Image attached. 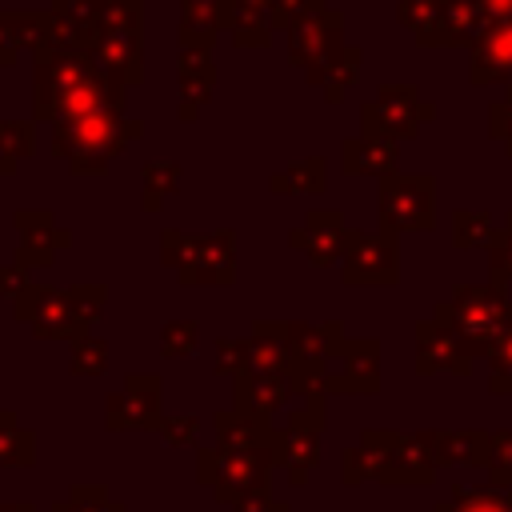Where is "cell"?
Returning <instances> with one entry per match:
<instances>
[{
	"label": "cell",
	"instance_id": "1",
	"mask_svg": "<svg viewBox=\"0 0 512 512\" xmlns=\"http://www.w3.org/2000/svg\"><path fill=\"white\" fill-rule=\"evenodd\" d=\"M104 304H108L104 284H72V288L32 284L12 308L16 320L32 324L36 340H76L80 332H92Z\"/></svg>",
	"mask_w": 512,
	"mask_h": 512
},
{
	"label": "cell",
	"instance_id": "2",
	"mask_svg": "<svg viewBox=\"0 0 512 512\" xmlns=\"http://www.w3.org/2000/svg\"><path fill=\"white\" fill-rule=\"evenodd\" d=\"M436 456L424 436L400 432H364L356 448L344 452V484L380 480V484H428Z\"/></svg>",
	"mask_w": 512,
	"mask_h": 512
},
{
	"label": "cell",
	"instance_id": "3",
	"mask_svg": "<svg viewBox=\"0 0 512 512\" xmlns=\"http://www.w3.org/2000/svg\"><path fill=\"white\" fill-rule=\"evenodd\" d=\"M136 136H140V120H124L120 108H104L60 120L52 136V156H64L76 176H92V172L100 176L108 172V160Z\"/></svg>",
	"mask_w": 512,
	"mask_h": 512
},
{
	"label": "cell",
	"instance_id": "4",
	"mask_svg": "<svg viewBox=\"0 0 512 512\" xmlns=\"http://www.w3.org/2000/svg\"><path fill=\"white\" fill-rule=\"evenodd\" d=\"M280 468L276 444L268 448H200L196 452V480L212 488L220 504H236L248 492L268 488V476Z\"/></svg>",
	"mask_w": 512,
	"mask_h": 512
},
{
	"label": "cell",
	"instance_id": "5",
	"mask_svg": "<svg viewBox=\"0 0 512 512\" xmlns=\"http://www.w3.org/2000/svg\"><path fill=\"white\" fill-rule=\"evenodd\" d=\"M436 320L464 344V348H488L512 332V304L500 288H456L452 300L436 308Z\"/></svg>",
	"mask_w": 512,
	"mask_h": 512
},
{
	"label": "cell",
	"instance_id": "6",
	"mask_svg": "<svg viewBox=\"0 0 512 512\" xmlns=\"http://www.w3.org/2000/svg\"><path fill=\"white\" fill-rule=\"evenodd\" d=\"M320 432H324V392L308 388L296 408H288V424L276 428V456L292 484H308V472L320 460Z\"/></svg>",
	"mask_w": 512,
	"mask_h": 512
},
{
	"label": "cell",
	"instance_id": "7",
	"mask_svg": "<svg viewBox=\"0 0 512 512\" xmlns=\"http://www.w3.org/2000/svg\"><path fill=\"white\" fill-rule=\"evenodd\" d=\"M164 420V380L156 372H132L104 400L108 432H156Z\"/></svg>",
	"mask_w": 512,
	"mask_h": 512
},
{
	"label": "cell",
	"instance_id": "8",
	"mask_svg": "<svg viewBox=\"0 0 512 512\" xmlns=\"http://www.w3.org/2000/svg\"><path fill=\"white\" fill-rule=\"evenodd\" d=\"M432 180L428 176H384L380 184V224L384 232H412L432 228Z\"/></svg>",
	"mask_w": 512,
	"mask_h": 512
},
{
	"label": "cell",
	"instance_id": "9",
	"mask_svg": "<svg viewBox=\"0 0 512 512\" xmlns=\"http://www.w3.org/2000/svg\"><path fill=\"white\" fill-rule=\"evenodd\" d=\"M176 280L188 284V288H200V284L228 288V284L236 280V232L224 228V232L192 236L188 264L176 272Z\"/></svg>",
	"mask_w": 512,
	"mask_h": 512
},
{
	"label": "cell",
	"instance_id": "10",
	"mask_svg": "<svg viewBox=\"0 0 512 512\" xmlns=\"http://www.w3.org/2000/svg\"><path fill=\"white\" fill-rule=\"evenodd\" d=\"M292 396H304V384L296 376V368H280V372H244L232 388V408L272 420L288 408Z\"/></svg>",
	"mask_w": 512,
	"mask_h": 512
},
{
	"label": "cell",
	"instance_id": "11",
	"mask_svg": "<svg viewBox=\"0 0 512 512\" xmlns=\"http://www.w3.org/2000/svg\"><path fill=\"white\" fill-rule=\"evenodd\" d=\"M16 232H20V244H16V264L20 268H48L64 248H72V232L64 224H56V216L48 208H20L16 216Z\"/></svg>",
	"mask_w": 512,
	"mask_h": 512
},
{
	"label": "cell",
	"instance_id": "12",
	"mask_svg": "<svg viewBox=\"0 0 512 512\" xmlns=\"http://www.w3.org/2000/svg\"><path fill=\"white\" fill-rule=\"evenodd\" d=\"M380 344L376 340H344L340 352L320 372V392H376L380 384Z\"/></svg>",
	"mask_w": 512,
	"mask_h": 512
},
{
	"label": "cell",
	"instance_id": "13",
	"mask_svg": "<svg viewBox=\"0 0 512 512\" xmlns=\"http://www.w3.org/2000/svg\"><path fill=\"white\" fill-rule=\"evenodd\" d=\"M340 276L348 284H392L396 280V244L392 236H348Z\"/></svg>",
	"mask_w": 512,
	"mask_h": 512
},
{
	"label": "cell",
	"instance_id": "14",
	"mask_svg": "<svg viewBox=\"0 0 512 512\" xmlns=\"http://www.w3.org/2000/svg\"><path fill=\"white\" fill-rule=\"evenodd\" d=\"M348 228H344V216L340 212H308L304 224L288 236L292 248H300L308 256V264L324 268L332 260H344V248H348Z\"/></svg>",
	"mask_w": 512,
	"mask_h": 512
},
{
	"label": "cell",
	"instance_id": "15",
	"mask_svg": "<svg viewBox=\"0 0 512 512\" xmlns=\"http://www.w3.org/2000/svg\"><path fill=\"white\" fill-rule=\"evenodd\" d=\"M212 428H216L220 448H268V444H276V428H272V420L248 416V412H240V408L216 412Z\"/></svg>",
	"mask_w": 512,
	"mask_h": 512
},
{
	"label": "cell",
	"instance_id": "16",
	"mask_svg": "<svg viewBox=\"0 0 512 512\" xmlns=\"http://www.w3.org/2000/svg\"><path fill=\"white\" fill-rule=\"evenodd\" d=\"M468 348L440 324V320H432V324H424L420 328V372H440V368H452V372H464L468 368V356H464Z\"/></svg>",
	"mask_w": 512,
	"mask_h": 512
},
{
	"label": "cell",
	"instance_id": "17",
	"mask_svg": "<svg viewBox=\"0 0 512 512\" xmlns=\"http://www.w3.org/2000/svg\"><path fill=\"white\" fill-rule=\"evenodd\" d=\"M248 348H252L248 372H280V368H292V348H288L284 324H256L252 336H248Z\"/></svg>",
	"mask_w": 512,
	"mask_h": 512
},
{
	"label": "cell",
	"instance_id": "18",
	"mask_svg": "<svg viewBox=\"0 0 512 512\" xmlns=\"http://www.w3.org/2000/svg\"><path fill=\"white\" fill-rule=\"evenodd\" d=\"M36 464V432L24 428L12 412H0V468Z\"/></svg>",
	"mask_w": 512,
	"mask_h": 512
},
{
	"label": "cell",
	"instance_id": "19",
	"mask_svg": "<svg viewBox=\"0 0 512 512\" xmlns=\"http://www.w3.org/2000/svg\"><path fill=\"white\" fill-rule=\"evenodd\" d=\"M344 172H392V144L388 136H364V140H348L344 144Z\"/></svg>",
	"mask_w": 512,
	"mask_h": 512
},
{
	"label": "cell",
	"instance_id": "20",
	"mask_svg": "<svg viewBox=\"0 0 512 512\" xmlns=\"http://www.w3.org/2000/svg\"><path fill=\"white\" fill-rule=\"evenodd\" d=\"M32 152H36V128L20 120H4L0 124V172L12 176L20 160H28Z\"/></svg>",
	"mask_w": 512,
	"mask_h": 512
},
{
	"label": "cell",
	"instance_id": "21",
	"mask_svg": "<svg viewBox=\"0 0 512 512\" xmlns=\"http://www.w3.org/2000/svg\"><path fill=\"white\" fill-rule=\"evenodd\" d=\"M72 344V356H68V368L72 376H104L108 368V340L96 336V332H80Z\"/></svg>",
	"mask_w": 512,
	"mask_h": 512
},
{
	"label": "cell",
	"instance_id": "22",
	"mask_svg": "<svg viewBox=\"0 0 512 512\" xmlns=\"http://www.w3.org/2000/svg\"><path fill=\"white\" fill-rule=\"evenodd\" d=\"M180 188V164L172 160H152L144 164V212H156L164 204V196H172Z\"/></svg>",
	"mask_w": 512,
	"mask_h": 512
},
{
	"label": "cell",
	"instance_id": "23",
	"mask_svg": "<svg viewBox=\"0 0 512 512\" xmlns=\"http://www.w3.org/2000/svg\"><path fill=\"white\" fill-rule=\"evenodd\" d=\"M320 188H324V160H316V156L272 176V192H280V196H304V192H320Z\"/></svg>",
	"mask_w": 512,
	"mask_h": 512
},
{
	"label": "cell",
	"instance_id": "24",
	"mask_svg": "<svg viewBox=\"0 0 512 512\" xmlns=\"http://www.w3.org/2000/svg\"><path fill=\"white\" fill-rule=\"evenodd\" d=\"M52 512H124L104 484H72L68 500H56Z\"/></svg>",
	"mask_w": 512,
	"mask_h": 512
},
{
	"label": "cell",
	"instance_id": "25",
	"mask_svg": "<svg viewBox=\"0 0 512 512\" xmlns=\"http://www.w3.org/2000/svg\"><path fill=\"white\" fill-rule=\"evenodd\" d=\"M428 440V448H432V456L436 460H480L484 456V436H476V432H468V436H460V432H444V436H424Z\"/></svg>",
	"mask_w": 512,
	"mask_h": 512
},
{
	"label": "cell",
	"instance_id": "26",
	"mask_svg": "<svg viewBox=\"0 0 512 512\" xmlns=\"http://www.w3.org/2000/svg\"><path fill=\"white\" fill-rule=\"evenodd\" d=\"M488 64H492V72H512V24L508 28H496L480 44V52H476V80L488 72Z\"/></svg>",
	"mask_w": 512,
	"mask_h": 512
},
{
	"label": "cell",
	"instance_id": "27",
	"mask_svg": "<svg viewBox=\"0 0 512 512\" xmlns=\"http://www.w3.org/2000/svg\"><path fill=\"white\" fill-rule=\"evenodd\" d=\"M216 364H212V372L216 376H232V380H240L244 372H248V364H252V348H248V336H220L216 340Z\"/></svg>",
	"mask_w": 512,
	"mask_h": 512
},
{
	"label": "cell",
	"instance_id": "28",
	"mask_svg": "<svg viewBox=\"0 0 512 512\" xmlns=\"http://www.w3.org/2000/svg\"><path fill=\"white\" fill-rule=\"evenodd\" d=\"M200 344V324L196 320H168L160 328V356H192Z\"/></svg>",
	"mask_w": 512,
	"mask_h": 512
},
{
	"label": "cell",
	"instance_id": "29",
	"mask_svg": "<svg viewBox=\"0 0 512 512\" xmlns=\"http://www.w3.org/2000/svg\"><path fill=\"white\" fill-rule=\"evenodd\" d=\"M436 512H512L508 500H500L496 492H480V488H456L452 500H444Z\"/></svg>",
	"mask_w": 512,
	"mask_h": 512
},
{
	"label": "cell",
	"instance_id": "30",
	"mask_svg": "<svg viewBox=\"0 0 512 512\" xmlns=\"http://www.w3.org/2000/svg\"><path fill=\"white\" fill-rule=\"evenodd\" d=\"M188 252H192V236L188 232H180V228H164L160 232V264L164 268L180 272L188 264Z\"/></svg>",
	"mask_w": 512,
	"mask_h": 512
},
{
	"label": "cell",
	"instance_id": "31",
	"mask_svg": "<svg viewBox=\"0 0 512 512\" xmlns=\"http://www.w3.org/2000/svg\"><path fill=\"white\" fill-rule=\"evenodd\" d=\"M172 448H184V444H192L196 440V432H200V420L196 416H172V420H160V428H156Z\"/></svg>",
	"mask_w": 512,
	"mask_h": 512
},
{
	"label": "cell",
	"instance_id": "32",
	"mask_svg": "<svg viewBox=\"0 0 512 512\" xmlns=\"http://www.w3.org/2000/svg\"><path fill=\"white\" fill-rule=\"evenodd\" d=\"M28 288H32V272H28V268H20L16 260H12V264H0V296H4V300L16 304Z\"/></svg>",
	"mask_w": 512,
	"mask_h": 512
},
{
	"label": "cell",
	"instance_id": "33",
	"mask_svg": "<svg viewBox=\"0 0 512 512\" xmlns=\"http://www.w3.org/2000/svg\"><path fill=\"white\" fill-rule=\"evenodd\" d=\"M492 388H512V332L492 344Z\"/></svg>",
	"mask_w": 512,
	"mask_h": 512
},
{
	"label": "cell",
	"instance_id": "34",
	"mask_svg": "<svg viewBox=\"0 0 512 512\" xmlns=\"http://www.w3.org/2000/svg\"><path fill=\"white\" fill-rule=\"evenodd\" d=\"M488 456H492V476L512 480V432L496 436V440H492V448H488Z\"/></svg>",
	"mask_w": 512,
	"mask_h": 512
},
{
	"label": "cell",
	"instance_id": "35",
	"mask_svg": "<svg viewBox=\"0 0 512 512\" xmlns=\"http://www.w3.org/2000/svg\"><path fill=\"white\" fill-rule=\"evenodd\" d=\"M232 512H292V508H288V504H280V500H272V492H268V488H260V492L240 496V500L232 504Z\"/></svg>",
	"mask_w": 512,
	"mask_h": 512
},
{
	"label": "cell",
	"instance_id": "36",
	"mask_svg": "<svg viewBox=\"0 0 512 512\" xmlns=\"http://www.w3.org/2000/svg\"><path fill=\"white\" fill-rule=\"evenodd\" d=\"M0 512H36V504H28V500H4Z\"/></svg>",
	"mask_w": 512,
	"mask_h": 512
},
{
	"label": "cell",
	"instance_id": "37",
	"mask_svg": "<svg viewBox=\"0 0 512 512\" xmlns=\"http://www.w3.org/2000/svg\"><path fill=\"white\" fill-rule=\"evenodd\" d=\"M504 268L512 272V228H508V252H504Z\"/></svg>",
	"mask_w": 512,
	"mask_h": 512
}]
</instances>
